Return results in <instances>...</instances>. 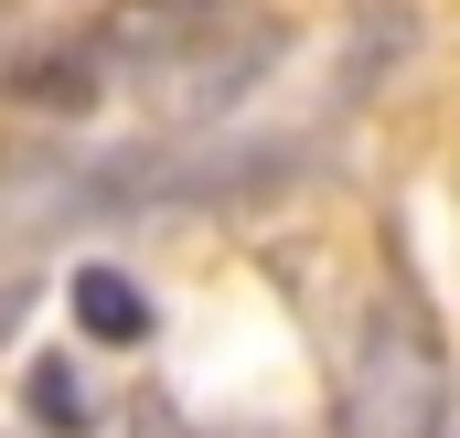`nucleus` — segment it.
Masks as SVG:
<instances>
[{"instance_id":"nucleus-1","label":"nucleus","mask_w":460,"mask_h":438,"mask_svg":"<svg viewBox=\"0 0 460 438\" xmlns=\"http://www.w3.org/2000/svg\"><path fill=\"white\" fill-rule=\"evenodd\" d=\"M343 438H439L450 428V353L418 300H375L343 364Z\"/></svg>"},{"instance_id":"nucleus-2","label":"nucleus","mask_w":460,"mask_h":438,"mask_svg":"<svg viewBox=\"0 0 460 438\" xmlns=\"http://www.w3.org/2000/svg\"><path fill=\"white\" fill-rule=\"evenodd\" d=\"M226 22H235V0H108V11L75 22V32H86L97 75H172V65H193Z\"/></svg>"},{"instance_id":"nucleus-3","label":"nucleus","mask_w":460,"mask_h":438,"mask_svg":"<svg viewBox=\"0 0 460 438\" xmlns=\"http://www.w3.org/2000/svg\"><path fill=\"white\" fill-rule=\"evenodd\" d=\"M97 54H86V32H54V43H22V54H0V97L11 108H97Z\"/></svg>"},{"instance_id":"nucleus-4","label":"nucleus","mask_w":460,"mask_h":438,"mask_svg":"<svg viewBox=\"0 0 460 438\" xmlns=\"http://www.w3.org/2000/svg\"><path fill=\"white\" fill-rule=\"evenodd\" d=\"M75 321L97 331V342H139L150 331V289L128 267H75Z\"/></svg>"}]
</instances>
